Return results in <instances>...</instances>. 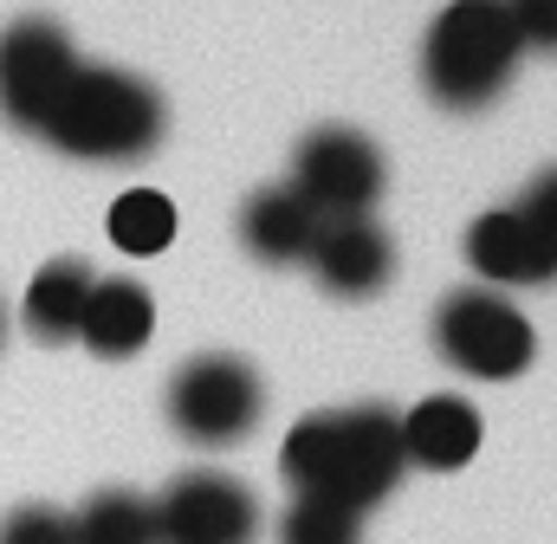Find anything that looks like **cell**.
<instances>
[{
	"mask_svg": "<svg viewBox=\"0 0 557 544\" xmlns=\"http://www.w3.org/2000/svg\"><path fill=\"white\" fill-rule=\"evenodd\" d=\"M285 480L292 493H318L337 506L370 512L376 499H389L409 473L403 454V421L389 408H331V415H305L285 434Z\"/></svg>",
	"mask_w": 557,
	"mask_h": 544,
	"instance_id": "obj_1",
	"label": "cell"
},
{
	"mask_svg": "<svg viewBox=\"0 0 557 544\" xmlns=\"http://www.w3.org/2000/svg\"><path fill=\"white\" fill-rule=\"evenodd\" d=\"M39 136L85 162H137L162 143V98L124 65H78L46 111Z\"/></svg>",
	"mask_w": 557,
	"mask_h": 544,
	"instance_id": "obj_2",
	"label": "cell"
},
{
	"mask_svg": "<svg viewBox=\"0 0 557 544\" xmlns=\"http://www.w3.org/2000/svg\"><path fill=\"white\" fill-rule=\"evenodd\" d=\"M519 59L525 46L506 0H447L421 46V85L447 111H486L512 85Z\"/></svg>",
	"mask_w": 557,
	"mask_h": 544,
	"instance_id": "obj_3",
	"label": "cell"
},
{
	"mask_svg": "<svg viewBox=\"0 0 557 544\" xmlns=\"http://www.w3.org/2000/svg\"><path fill=\"white\" fill-rule=\"evenodd\" d=\"M434 344L454 370H467L480 383H512L539 357V337H532L525 311L506 305L499 292H454L434 311Z\"/></svg>",
	"mask_w": 557,
	"mask_h": 544,
	"instance_id": "obj_4",
	"label": "cell"
},
{
	"mask_svg": "<svg viewBox=\"0 0 557 544\" xmlns=\"http://www.w3.org/2000/svg\"><path fill=\"white\" fill-rule=\"evenodd\" d=\"M383 182H389V162L383 149L350 124H324L298 143L292 156V188L298 201L318 214V221H350V214H370L383 201Z\"/></svg>",
	"mask_w": 557,
	"mask_h": 544,
	"instance_id": "obj_5",
	"label": "cell"
},
{
	"mask_svg": "<svg viewBox=\"0 0 557 544\" xmlns=\"http://www.w3.org/2000/svg\"><path fill=\"white\" fill-rule=\"evenodd\" d=\"M260 408H267V390H260L253 363H240V357H195L169 383V421L195 447L247 441L260 428Z\"/></svg>",
	"mask_w": 557,
	"mask_h": 544,
	"instance_id": "obj_6",
	"label": "cell"
},
{
	"mask_svg": "<svg viewBox=\"0 0 557 544\" xmlns=\"http://www.w3.org/2000/svg\"><path fill=\"white\" fill-rule=\"evenodd\" d=\"M72 72H78V52L59 20H46V13L13 20L0 33V118L20 131H39Z\"/></svg>",
	"mask_w": 557,
	"mask_h": 544,
	"instance_id": "obj_7",
	"label": "cell"
},
{
	"mask_svg": "<svg viewBox=\"0 0 557 544\" xmlns=\"http://www.w3.org/2000/svg\"><path fill=\"white\" fill-rule=\"evenodd\" d=\"M156 506V544H253L260 506L227 473H175Z\"/></svg>",
	"mask_w": 557,
	"mask_h": 544,
	"instance_id": "obj_8",
	"label": "cell"
},
{
	"mask_svg": "<svg viewBox=\"0 0 557 544\" xmlns=\"http://www.w3.org/2000/svg\"><path fill=\"white\" fill-rule=\"evenodd\" d=\"M467 260L493 285H552L557 279V240L525 208H493L467 227Z\"/></svg>",
	"mask_w": 557,
	"mask_h": 544,
	"instance_id": "obj_9",
	"label": "cell"
},
{
	"mask_svg": "<svg viewBox=\"0 0 557 544\" xmlns=\"http://www.w3.org/2000/svg\"><path fill=\"white\" fill-rule=\"evenodd\" d=\"M305 260H311V272H318L324 292H337V298H370V292L389 285L396 247H389V234H383L370 214H350V221H318Z\"/></svg>",
	"mask_w": 557,
	"mask_h": 544,
	"instance_id": "obj_10",
	"label": "cell"
},
{
	"mask_svg": "<svg viewBox=\"0 0 557 544\" xmlns=\"http://www.w3.org/2000/svg\"><path fill=\"white\" fill-rule=\"evenodd\" d=\"M156 337V298L137 279H98L78 318V344L91 357H137Z\"/></svg>",
	"mask_w": 557,
	"mask_h": 544,
	"instance_id": "obj_11",
	"label": "cell"
},
{
	"mask_svg": "<svg viewBox=\"0 0 557 544\" xmlns=\"http://www.w3.org/2000/svg\"><path fill=\"white\" fill-rule=\"evenodd\" d=\"M396 421H403L409 467H428V473H454L480 447V415H473V403H460V396H428V403H416L409 415H396Z\"/></svg>",
	"mask_w": 557,
	"mask_h": 544,
	"instance_id": "obj_12",
	"label": "cell"
},
{
	"mask_svg": "<svg viewBox=\"0 0 557 544\" xmlns=\"http://www.w3.org/2000/svg\"><path fill=\"white\" fill-rule=\"evenodd\" d=\"M311 234H318V214L298 201L292 182H285V188H260V195L240 208V240H247V254L267 260V267L305 260V254H311Z\"/></svg>",
	"mask_w": 557,
	"mask_h": 544,
	"instance_id": "obj_13",
	"label": "cell"
},
{
	"mask_svg": "<svg viewBox=\"0 0 557 544\" xmlns=\"http://www.w3.org/2000/svg\"><path fill=\"white\" fill-rule=\"evenodd\" d=\"M91 267L85 260H52V267L33 272L26 298H20V318L39 344H72L78 337V318H85V298H91Z\"/></svg>",
	"mask_w": 557,
	"mask_h": 544,
	"instance_id": "obj_14",
	"label": "cell"
},
{
	"mask_svg": "<svg viewBox=\"0 0 557 544\" xmlns=\"http://www.w3.org/2000/svg\"><path fill=\"white\" fill-rule=\"evenodd\" d=\"M72 544H156V506L131 486H104L72 512Z\"/></svg>",
	"mask_w": 557,
	"mask_h": 544,
	"instance_id": "obj_15",
	"label": "cell"
},
{
	"mask_svg": "<svg viewBox=\"0 0 557 544\" xmlns=\"http://www.w3.org/2000/svg\"><path fill=\"white\" fill-rule=\"evenodd\" d=\"M278 544H363V512L318 499V493H292V506L278 519Z\"/></svg>",
	"mask_w": 557,
	"mask_h": 544,
	"instance_id": "obj_16",
	"label": "cell"
},
{
	"mask_svg": "<svg viewBox=\"0 0 557 544\" xmlns=\"http://www.w3.org/2000/svg\"><path fill=\"white\" fill-rule=\"evenodd\" d=\"M111 240L124 254H162L175 240V201L156 195V188H131L117 208H111Z\"/></svg>",
	"mask_w": 557,
	"mask_h": 544,
	"instance_id": "obj_17",
	"label": "cell"
},
{
	"mask_svg": "<svg viewBox=\"0 0 557 544\" xmlns=\"http://www.w3.org/2000/svg\"><path fill=\"white\" fill-rule=\"evenodd\" d=\"M0 544H72V512H59V506H13L0 519Z\"/></svg>",
	"mask_w": 557,
	"mask_h": 544,
	"instance_id": "obj_18",
	"label": "cell"
},
{
	"mask_svg": "<svg viewBox=\"0 0 557 544\" xmlns=\"http://www.w3.org/2000/svg\"><path fill=\"white\" fill-rule=\"evenodd\" d=\"M506 13L525 52H557V0H506Z\"/></svg>",
	"mask_w": 557,
	"mask_h": 544,
	"instance_id": "obj_19",
	"label": "cell"
},
{
	"mask_svg": "<svg viewBox=\"0 0 557 544\" xmlns=\"http://www.w3.org/2000/svg\"><path fill=\"white\" fill-rule=\"evenodd\" d=\"M519 208H525V214H532V221L557 240V169H545V175L525 188V201H519Z\"/></svg>",
	"mask_w": 557,
	"mask_h": 544,
	"instance_id": "obj_20",
	"label": "cell"
},
{
	"mask_svg": "<svg viewBox=\"0 0 557 544\" xmlns=\"http://www.w3.org/2000/svg\"><path fill=\"white\" fill-rule=\"evenodd\" d=\"M0 344H7V305H0Z\"/></svg>",
	"mask_w": 557,
	"mask_h": 544,
	"instance_id": "obj_21",
	"label": "cell"
}]
</instances>
